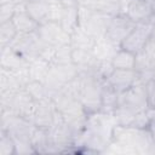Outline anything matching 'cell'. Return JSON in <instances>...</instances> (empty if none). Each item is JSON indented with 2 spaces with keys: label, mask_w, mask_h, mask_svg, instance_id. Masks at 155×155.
<instances>
[{
  "label": "cell",
  "mask_w": 155,
  "mask_h": 155,
  "mask_svg": "<svg viewBox=\"0 0 155 155\" xmlns=\"http://www.w3.org/2000/svg\"><path fill=\"white\" fill-rule=\"evenodd\" d=\"M79 75L78 68L70 63V64H51L50 71L47 74L46 80L44 84L46 85L50 97H52L56 92L61 91L67 84H69L71 80H74Z\"/></svg>",
  "instance_id": "obj_1"
},
{
  "label": "cell",
  "mask_w": 155,
  "mask_h": 155,
  "mask_svg": "<svg viewBox=\"0 0 155 155\" xmlns=\"http://www.w3.org/2000/svg\"><path fill=\"white\" fill-rule=\"evenodd\" d=\"M28 62L39 57L44 42L40 40L38 33H18L13 41L8 45Z\"/></svg>",
  "instance_id": "obj_2"
},
{
  "label": "cell",
  "mask_w": 155,
  "mask_h": 155,
  "mask_svg": "<svg viewBox=\"0 0 155 155\" xmlns=\"http://www.w3.org/2000/svg\"><path fill=\"white\" fill-rule=\"evenodd\" d=\"M153 23H154V18L145 21V22L137 23L134 25V28L131 30V33L124 39L120 47L124 50H127L130 52H133L136 54L139 53L142 51V48L144 47L145 42L151 36Z\"/></svg>",
  "instance_id": "obj_3"
},
{
  "label": "cell",
  "mask_w": 155,
  "mask_h": 155,
  "mask_svg": "<svg viewBox=\"0 0 155 155\" xmlns=\"http://www.w3.org/2000/svg\"><path fill=\"white\" fill-rule=\"evenodd\" d=\"M58 115L59 113L57 111L52 99L47 98V99L35 102L29 121L36 127L50 130L51 126L54 124L56 119L58 117Z\"/></svg>",
  "instance_id": "obj_4"
},
{
  "label": "cell",
  "mask_w": 155,
  "mask_h": 155,
  "mask_svg": "<svg viewBox=\"0 0 155 155\" xmlns=\"http://www.w3.org/2000/svg\"><path fill=\"white\" fill-rule=\"evenodd\" d=\"M40 40L51 46H61L70 44V34L65 31L58 22H44L36 30Z\"/></svg>",
  "instance_id": "obj_5"
},
{
  "label": "cell",
  "mask_w": 155,
  "mask_h": 155,
  "mask_svg": "<svg viewBox=\"0 0 155 155\" xmlns=\"http://www.w3.org/2000/svg\"><path fill=\"white\" fill-rule=\"evenodd\" d=\"M124 13L136 23L153 19L155 0H124Z\"/></svg>",
  "instance_id": "obj_6"
},
{
  "label": "cell",
  "mask_w": 155,
  "mask_h": 155,
  "mask_svg": "<svg viewBox=\"0 0 155 155\" xmlns=\"http://www.w3.org/2000/svg\"><path fill=\"white\" fill-rule=\"evenodd\" d=\"M136 24L137 23L133 22L125 13H119V15L111 16L108 28H107L105 36L109 40H111L114 44L120 46L121 42L124 41V39L131 33V30L134 28Z\"/></svg>",
  "instance_id": "obj_7"
},
{
  "label": "cell",
  "mask_w": 155,
  "mask_h": 155,
  "mask_svg": "<svg viewBox=\"0 0 155 155\" xmlns=\"http://www.w3.org/2000/svg\"><path fill=\"white\" fill-rule=\"evenodd\" d=\"M138 81H139L138 71L131 69H114L113 73L105 80V82L117 93H122L127 91Z\"/></svg>",
  "instance_id": "obj_8"
},
{
  "label": "cell",
  "mask_w": 155,
  "mask_h": 155,
  "mask_svg": "<svg viewBox=\"0 0 155 155\" xmlns=\"http://www.w3.org/2000/svg\"><path fill=\"white\" fill-rule=\"evenodd\" d=\"M110 18H111L110 15H107V13L98 12V11H94L93 10L91 17L86 22V24L82 27V29L86 30L94 39L105 36L107 28H108V24H109Z\"/></svg>",
  "instance_id": "obj_9"
},
{
  "label": "cell",
  "mask_w": 155,
  "mask_h": 155,
  "mask_svg": "<svg viewBox=\"0 0 155 155\" xmlns=\"http://www.w3.org/2000/svg\"><path fill=\"white\" fill-rule=\"evenodd\" d=\"M29 62L16 52L11 46L0 47V67L8 70H21L27 68Z\"/></svg>",
  "instance_id": "obj_10"
},
{
  "label": "cell",
  "mask_w": 155,
  "mask_h": 155,
  "mask_svg": "<svg viewBox=\"0 0 155 155\" xmlns=\"http://www.w3.org/2000/svg\"><path fill=\"white\" fill-rule=\"evenodd\" d=\"M17 28L18 33H35L39 28V23L25 11L24 6L17 8L16 13L11 19Z\"/></svg>",
  "instance_id": "obj_11"
},
{
  "label": "cell",
  "mask_w": 155,
  "mask_h": 155,
  "mask_svg": "<svg viewBox=\"0 0 155 155\" xmlns=\"http://www.w3.org/2000/svg\"><path fill=\"white\" fill-rule=\"evenodd\" d=\"M71 62L78 68L79 71H90L94 69L98 61L91 50H81V48L73 47Z\"/></svg>",
  "instance_id": "obj_12"
},
{
  "label": "cell",
  "mask_w": 155,
  "mask_h": 155,
  "mask_svg": "<svg viewBox=\"0 0 155 155\" xmlns=\"http://www.w3.org/2000/svg\"><path fill=\"white\" fill-rule=\"evenodd\" d=\"M30 142L35 154H52L48 130L34 126L30 136Z\"/></svg>",
  "instance_id": "obj_13"
},
{
  "label": "cell",
  "mask_w": 155,
  "mask_h": 155,
  "mask_svg": "<svg viewBox=\"0 0 155 155\" xmlns=\"http://www.w3.org/2000/svg\"><path fill=\"white\" fill-rule=\"evenodd\" d=\"M79 2H69V4H63V11L62 16L59 19V24L62 28L68 31L69 34L79 27Z\"/></svg>",
  "instance_id": "obj_14"
},
{
  "label": "cell",
  "mask_w": 155,
  "mask_h": 155,
  "mask_svg": "<svg viewBox=\"0 0 155 155\" xmlns=\"http://www.w3.org/2000/svg\"><path fill=\"white\" fill-rule=\"evenodd\" d=\"M120 46L114 44L107 36H102L96 39L94 45L92 47V53L97 58V61H111L115 52L119 50Z\"/></svg>",
  "instance_id": "obj_15"
},
{
  "label": "cell",
  "mask_w": 155,
  "mask_h": 155,
  "mask_svg": "<svg viewBox=\"0 0 155 155\" xmlns=\"http://www.w3.org/2000/svg\"><path fill=\"white\" fill-rule=\"evenodd\" d=\"M52 0H28L24 5L25 11L39 23L47 21Z\"/></svg>",
  "instance_id": "obj_16"
},
{
  "label": "cell",
  "mask_w": 155,
  "mask_h": 155,
  "mask_svg": "<svg viewBox=\"0 0 155 155\" xmlns=\"http://www.w3.org/2000/svg\"><path fill=\"white\" fill-rule=\"evenodd\" d=\"M119 97L120 93H117L115 90H113L105 81L103 84V90H102V98H101V109L99 111L107 115L113 116L114 111L117 107L119 103Z\"/></svg>",
  "instance_id": "obj_17"
},
{
  "label": "cell",
  "mask_w": 155,
  "mask_h": 155,
  "mask_svg": "<svg viewBox=\"0 0 155 155\" xmlns=\"http://www.w3.org/2000/svg\"><path fill=\"white\" fill-rule=\"evenodd\" d=\"M111 63L115 69H131L136 70L137 67V54L119 47L111 58Z\"/></svg>",
  "instance_id": "obj_18"
},
{
  "label": "cell",
  "mask_w": 155,
  "mask_h": 155,
  "mask_svg": "<svg viewBox=\"0 0 155 155\" xmlns=\"http://www.w3.org/2000/svg\"><path fill=\"white\" fill-rule=\"evenodd\" d=\"M50 68H51V63L45 61V59H42V58H40V57H36V58L29 61L28 71H29L30 80L44 82L46 80V78H47Z\"/></svg>",
  "instance_id": "obj_19"
},
{
  "label": "cell",
  "mask_w": 155,
  "mask_h": 155,
  "mask_svg": "<svg viewBox=\"0 0 155 155\" xmlns=\"http://www.w3.org/2000/svg\"><path fill=\"white\" fill-rule=\"evenodd\" d=\"M96 39L91 36L86 30L78 27L70 33V45L74 48L81 50H92Z\"/></svg>",
  "instance_id": "obj_20"
},
{
  "label": "cell",
  "mask_w": 155,
  "mask_h": 155,
  "mask_svg": "<svg viewBox=\"0 0 155 155\" xmlns=\"http://www.w3.org/2000/svg\"><path fill=\"white\" fill-rule=\"evenodd\" d=\"M25 91L33 97V99L35 102L38 101H42V99H47L51 98L48 90L46 87V85L41 81H34V80H29V82L25 85Z\"/></svg>",
  "instance_id": "obj_21"
},
{
  "label": "cell",
  "mask_w": 155,
  "mask_h": 155,
  "mask_svg": "<svg viewBox=\"0 0 155 155\" xmlns=\"http://www.w3.org/2000/svg\"><path fill=\"white\" fill-rule=\"evenodd\" d=\"M17 34H18V30L15 27L12 21L0 23V47L8 46L13 41V39L17 36Z\"/></svg>",
  "instance_id": "obj_22"
},
{
  "label": "cell",
  "mask_w": 155,
  "mask_h": 155,
  "mask_svg": "<svg viewBox=\"0 0 155 155\" xmlns=\"http://www.w3.org/2000/svg\"><path fill=\"white\" fill-rule=\"evenodd\" d=\"M71 54H73V47L70 44L57 46L51 64H70L73 63Z\"/></svg>",
  "instance_id": "obj_23"
},
{
  "label": "cell",
  "mask_w": 155,
  "mask_h": 155,
  "mask_svg": "<svg viewBox=\"0 0 155 155\" xmlns=\"http://www.w3.org/2000/svg\"><path fill=\"white\" fill-rule=\"evenodd\" d=\"M0 155H17L15 139L2 130H0Z\"/></svg>",
  "instance_id": "obj_24"
},
{
  "label": "cell",
  "mask_w": 155,
  "mask_h": 155,
  "mask_svg": "<svg viewBox=\"0 0 155 155\" xmlns=\"http://www.w3.org/2000/svg\"><path fill=\"white\" fill-rule=\"evenodd\" d=\"M18 7L15 4H0V23L11 21Z\"/></svg>",
  "instance_id": "obj_25"
},
{
  "label": "cell",
  "mask_w": 155,
  "mask_h": 155,
  "mask_svg": "<svg viewBox=\"0 0 155 155\" xmlns=\"http://www.w3.org/2000/svg\"><path fill=\"white\" fill-rule=\"evenodd\" d=\"M147 116H148V121L145 130L149 132L150 137L155 140V108L149 107L147 109Z\"/></svg>",
  "instance_id": "obj_26"
},
{
  "label": "cell",
  "mask_w": 155,
  "mask_h": 155,
  "mask_svg": "<svg viewBox=\"0 0 155 155\" xmlns=\"http://www.w3.org/2000/svg\"><path fill=\"white\" fill-rule=\"evenodd\" d=\"M148 87V104L151 108H155V80H151L147 84Z\"/></svg>",
  "instance_id": "obj_27"
}]
</instances>
